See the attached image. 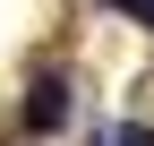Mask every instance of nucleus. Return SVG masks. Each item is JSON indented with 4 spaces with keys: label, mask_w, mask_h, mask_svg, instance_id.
<instances>
[{
    "label": "nucleus",
    "mask_w": 154,
    "mask_h": 146,
    "mask_svg": "<svg viewBox=\"0 0 154 146\" xmlns=\"http://www.w3.org/2000/svg\"><path fill=\"white\" fill-rule=\"evenodd\" d=\"M69 103H77V95H69V78H60V69H43V78L26 86V129H34V138L69 129Z\"/></svg>",
    "instance_id": "1"
},
{
    "label": "nucleus",
    "mask_w": 154,
    "mask_h": 146,
    "mask_svg": "<svg viewBox=\"0 0 154 146\" xmlns=\"http://www.w3.org/2000/svg\"><path fill=\"white\" fill-rule=\"evenodd\" d=\"M103 146H154V129H137V120H128V129H111Z\"/></svg>",
    "instance_id": "2"
},
{
    "label": "nucleus",
    "mask_w": 154,
    "mask_h": 146,
    "mask_svg": "<svg viewBox=\"0 0 154 146\" xmlns=\"http://www.w3.org/2000/svg\"><path fill=\"white\" fill-rule=\"evenodd\" d=\"M111 9H128L137 26H154V0H111Z\"/></svg>",
    "instance_id": "3"
}]
</instances>
